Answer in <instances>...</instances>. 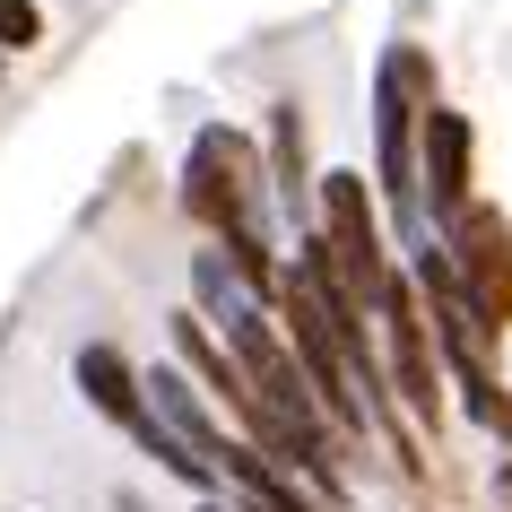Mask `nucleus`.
<instances>
[{"mask_svg": "<svg viewBox=\"0 0 512 512\" xmlns=\"http://www.w3.org/2000/svg\"><path fill=\"white\" fill-rule=\"evenodd\" d=\"M0 70H9V53H0Z\"/></svg>", "mask_w": 512, "mask_h": 512, "instance_id": "nucleus-13", "label": "nucleus"}, {"mask_svg": "<svg viewBox=\"0 0 512 512\" xmlns=\"http://www.w3.org/2000/svg\"><path fill=\"white\" fill-rule=\"evenodd\" d=\"M374 322L382 339H391V400L417 417V426H443V356H434V330H426V304H417V278L391 270L374 296Z\"/></svg>", "mask_w": 512, "mask_h": 512, "instance_id": "nucleus-4", "label": "nucleus"}, {"mask_svg": "<svg viewBox=\"0 0 512 512\" xmlns=\"http://www.w3.org/2000/svg\"><path fill=\"white\" fill-rule=\"evenodd\" d=\"M434 105V61L417 44H391L374 61V191L400 217L408 243H426V200H417V113Z\"/></svg>", "mask_w": 512, "mask_h": 512, "instance_id": "nucleus-1", "label": "nucleus"}, {"mask_svg": "<svg viewBox=\"0 0 512 512\" xmlns=\"http://www.w3.org/2000/svg\"><path fill=\"white\" fill-rule=\"evenodd\" d=\"M79 400L96 408L105 426L131 434L139 417H148V382H139V365L113 348V339H87V348H79Z\"/></svg>", "mask_w": 512, "mask_h": 512, "instance_id": "nucleus-8", "label": "nucleus"}, {"mask_svg": "<svg viewBox=\"0 0 512 512\" xmlns=\"http://www.w3.org/2000/svg\"><path fill=\"white\" fill-rule=\"evenodd\" d=\"M270 165H278V200H287V217L304 226V209H313V174H304V113L296 105H270Z\"/></svg>", "mask_w": 512, "mask_h": 512, "instance_id": "nucleus-11", "label": "nucleus"}, {"mask_svg": "<svg viewBox=\"0 0 512 512\" xmlns=\"http://www.w3.org/2000/svg\"><path fill=\"white\" fill-rule=\"evenodd\" d=\"M174 365H183V374H200V391H209V400H226L235 417L252 408V382H243L235 348H226V339H217L200 313H174Z\"/></svg>", "mask_w": 512, "mask_h": 512, "instance_id": "nucleus-10", "label": "nucleus"}, {"mask_svg": "<svg viewBox=\"0 0 512 512\" xmlns=\"http://www.w3.org/2000/svg\"><path fill=\"white\" fill-rule=\"evenodd\" d=\"M139 382H148V417H157V426H174V434L191 443V452H200V460L217 469V460H226V426L209 417V391H200V382H191L183 365H148ZM217 478H226V469H217Z\"/></svg>", "mask_w": 512, "mask_h": 512, "instance_id": "nucleus-7", "label": "nucleus"}, {"mask_svg": "<svg viewBox=\"0 0 512 512\" xmlns=\"http://www.w3.org/2000/svg\"><path fill=\"white\" fill-rule=\"evenodd\" d=\"M313 209H322V252H330V270L348 278V296L374 313L382 278H391V252H382V217H374V191H365V174H356V165H330V174H313Z\"/></svg>", "mask_w": 512, "mask_h": 512, "instance_id": "nucleus-3", "label": "nucleus"}, {"mask_svg": "<svg viewBox=\"0 0 512 512\" xmlns=\"http://www.w3.org/2000/svg\"><path fill=\"white\" fill-rule=\"evenodd\" d=\"M191 304H200V322H217L226 339H235L243 322H261V313H270V296H261V287H252V278L226 261V243L191 252Z\"/></svg>", "mask_w": 512, "mask_h": 512, "instance_id": "nucleus-9", "label": "nucleus"}, {"mask_svg": "<svg viewBox=\"0 0 512 512\" xmlns=\"http://www.w3.org/2000/svg\"><path fill=\"white\" fill-rule=\"evenodd\" d=\"M44 44V9L35 0H0V53H35Z\"/></svg>", "mask_w": 512, "mask_h": 512, "instance_id": "nucleus-12", "label": "nucleus"}, {"mask_svg": "<svg viewBox=\"0 0 512 512\" xmlns=\"http://www.w3.org/2000/svg\"><path fill=\"white\" fill-rule=\"evenodd\" d=\"M469 165H478V131L469 113L426 105L417 113V200H426V226H452L478 191H469Z\"/></svg>", "mask_w": 512, "mask_h": 512, "instance_id": "nucleus-6", "label": "nucleus"}, {"mask_svg": "<svg viewBox=\"0 0 512 512\" xmlns=\"http://www.w3.org/2000/svg\"><path fill=\"white\" fill-rule=\"evenodd\" d=\"M183 209L209 226L217 243L226 235H261V165H252V139L209 122V131L191 139L183 157Z\"/></svg>", "mask_w": 512, "mask_h": 512, "instance_id": "nucleus-2", "label": "nucleus"}, {"mask_svg": "<svg viewBox=\"0 0 512 512\" xmlns=\"http://www.w3.org/2000/svg\"><path fill=\"white\" fill-rule=\"evenodd\" d=\"M443 252H452V278H460V296H469V313H478V339L495 348L504 322H512V226H504V209L469 200L443 226Z\"/></svg>", "mask_w": 512, "mask_h": 512, "instance_id": "nucleus-5", "label": "nucleus"}]
</instances>
